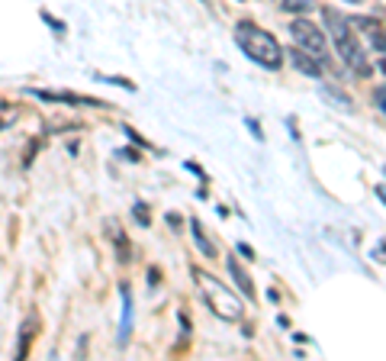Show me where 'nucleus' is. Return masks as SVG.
<instances>
[{
	"label": "nucleus",
	"mask_w": 386,
	"mask_h": 361,
	"mask_svg": "<svg viewBox=\"0 0 386 361\" xmlns=\"http://www.w3.org/2000/svg\"><path fill=\"white\" fill-rule=\"evenodd\" d=\"M235 43H239V49L248 55L251 62H258L261 68H271V71H277V68L283 65L280 43H277V39H274L267 30L254 26L251 20H241L239 26H235Z\"/></svg>",
	"instance_id": "nucleus-1"
},
{
	"label": "nucleus",
	"mask_w": 386,
	"mask_h": 361,
	"mask_svg": "<svg viewBox=\"0 0 386 361\" xmlns=\"http://www.w3.org/2000/svg\"><path fill=\"white\" fill-rule=\"evenodd\" d=\"M322 20H328V32H332V39H335V49L348 62V68H354L361 78L370 75V62H367L364 49H361V43H357V36L351 32L345 16H338L335 10H322Z\"/></svg>",
	"instance_id": "nucleus-2"
},
{
	"label": "nucleus",
	"mask_w": 386,
	"mask_h": 361,
	"mask_svg": "<svg viewBox=\"0 0 386 361\" xmlns=\"http://www.w3.org/2000/svg\"><path fill=\"white\" fill-rule=\"evenodd\" d=\"M193 277H197V287L203 290V297H206L209 310L216 313L219 319H229V323H235V319H241V313H245V307H241V300L232 294L226 284H219L213 275H206V271H200V268H193Z\"/></svg>",
	"instance_id": "nucleus-3"
},
{
	"label": "nucleus",
	"mask_w": 386,
	"mask_h": 361,
	"mask_svg": "<svg viewBox=\"0 0 386 361\" xmlns=\"http://www.w3.org/2000/svg\"><path fill=\"white\" fill-rule=\"evenodd\" d=\"M290 36L296 39V45H300V49L313 52L315 58H322V62H325V55H328V39H325V32L319 30L313 20L296 16V20L290 23Z\"/></svg>",
	"instance_id": "nucleus-4"
},
{
	"label": "nucleus",
	"mask_w": 386,
	"mask_h": 361,
	"mask_svg": "<svg viewBox=\"0 0 386 361\" xmlns=\"http://www.w3.org/2000/svg\"><path fill=\"white\" fill-rule=\"evenodd\" d=\"M290 62L303 71L306 78H322V58H315L313 52H306V49H290Z\"/></svg>",
	"instance_id": "nucleus-5"
},
{
	"label": "nucleus",
	"mask_w": 386,
	"mask_h": 361,
	"mask_svg": "<svg viewBox=\"0 0 386 361\" xmlns=\"http://www.w3.org/2000/svg\"><path fill=\"white\" fill-rule=\"evenodd\" d=\"M26 94L39 97V100H52V104H97L94 97H77V94H68V91H36V87H29Z\"/></svg>",
	"instance_id": "nucleus-6"
},
{
	"label": "nucleus",
	"mask_w": 386,
	"mask_h": 361,
	"mask_svg": "<svg viewBox=\"0 0 386 361\" xmlns=\"http://www.w3.org/2000/svg\"><path fill=\"white\" fill-rule=\"evenodd\" d=\"M354 23H357V30L367 32V39H370V45H374L376 52L386 55V30H380L374 20H354Z\"/></svg>",
	"instance_id": "nucleus-7"
},
{
	"label": "nucleus",
	"mask_w": 386,
	"mask_h": 361,
	"mask_svg": "<svg viewBox=\"0 0 386 361\" xmlns=\"http://www.w3.org/2000/svg\"><path fill=\"white\" fill-rule=\"evenodd\" d=\"M119 294H123V326H119V342L129 339V332H132V290L129 284L119 287Z\"/></svg>",
	"instance_id": "nucleus-8"
},
{
	"label": "nucleus",
	"mask_w": 386,
	"mask_h": 361,
	"mask_svg": "<svg viewBox=\"0 0 386 361\" xmlns=\"http://www.w3.org/2000/svg\"><path fill=\"white\" fill-rule=\"evenodd\" d=\"M36 329H39V316H26V319H23V326H20V349H16V355H20V358H26V355H29V342H32V336H36Z\"/></svg>",
	"instance_id": "nucleus-9"
},
{
	"label": "nucleus",
	"mask_w": 386,
	"mask_h": 361,
	"mask_svg": "<svg viewBox=\"0 0 386 361\" xmlns=\"http://www.w3.org/2000/svg\"><path fill=\"white\" fill-rule=\"evenodd\" d=\"M229 275L235 277V284H239L241 290H245V297L254 300V284H251V275H248V271H241L239 258H229Z\"/></svg>",
	"instance_id": "nucleus-10"
},
{
	"label": "nucleus",
	"mask_w": 386,
	"mask_h": 361,
	"mask_svg": "<svg viewBox=\"0 0 386 361\" xmlns=\"http://www.w3.org/2000/svg\"><path fill=\"white\" fill-rule=\"evenodd\" d=\"M190 233H193V239H197V245H200V252L206 258H216V245L206 239V233H203V223L200 220H190Z\"/></svg>",
	"instance_id": "nucleus-11"
},
{
	"label": "nucleus",
	"mask_w": 386,
	"mask_h": 361,
	"mask_svg": "<svg viewBox=\"0 0 386 361\" xmlns=\"http://www.w3.org/2000/svg\"><path fill=\"white\" fill-rule=\"evenodd\" d=\"M110 229H113V245H119V261H129V258H132V248H129V239H125V233L123 229H119V226H110Z\"/></svg>",
	"instance_id": "nucleus-12"
},
{
	"label": "nucleus",
	"mask_w": 386,
	"mask_h": 361,
	"mask_svg": "<svg viewBox=\"0 0 386 361\" xmlns=\"http://www.w3.org/2000/svg\"><path fill=\"white\" fill-rule=\"evenodd\" d=\"M283 10H290V13H306V10H313V0H283Z\"/></svg>",
	"instance_id": "nucleus-13"
},
{
	"label": "nucleus",
	"mask_w": 386,
	"mask_h": 361,
	"mask_svg": "<svg viewBox=\"0 0 386 361\" xmlns=\"http://www.w3.org/2000/svg\"><path fill=\"white\" fill-rule=\"evenodd\" d=\"M136 220L142 226H148V210H145V207H136Z\"/></svg>",
	"instance_id": "nucleus-14"
},
{
	"label": "nucleus",
	"mask_w": 386,
	"mask_h": 361,
	"mask_svg": "<svg viewBox=\"0 0 386 361\" xmlns=\"http://www.w3.org/2000/svg\"><path fill=\"white\" fill-rule=\"evenodd\" d=\"M376 106H380V110H386V87H383V91H376Z\"/></svg>",
	"instance_id": "nucleus-15"
},
{
	"label": "nucleus",
	"mask_w": 386,
	"mask_h": 361,
	"mask_svg": "<svg viewBox=\"0 0 386 361\" xmlns=\"http://www.w3.org/2000/svg\"><path fill=\"white\" fill-rule=\"evenodd\" d=\"M239 252H241V255H245V258H254V252H251V248H248V245H245V242H239Z\"/></svg>",
	"instance_id": "nucleus-16"
},
{
	"label": "nucleus",
	"mask_w": 386,
	"mask_h": 361,
	"mask_svg": "<svg viewBox=\"0 0 386 361\" xmlns=\"http://www.w3.org/2000/svg\"><path fill=\"white\" fill-rule=\"evenodd\" d=\"M376 197H380V200L386 203V184H380V187H376Z\"/></svg>",
	"instance_id": "nucleus-17"
},
{
	"label": "nucleus",
	"mask_w": 386,
	"mask_h": 361,
	"mask_svg": "<svg viewBox=\"0 0 386 361\" xmlns=\"http://www.w3.org/2000/svg\"><path fill=\"white\" fill-rule=\"evenodd\" d=\"M380 68H383V71H386V58H383V62H380Z\"/></svg>",
	"instance_id": "nucleus-18"
},
{
	"label": "nucleus",
	"mask_w": 386,
	"mask_h": 361,
	"mask_svg": "<svg viewBox=\"0 0 386 361\" xmlns=\"http://www.w3.org/2000/svg\"><path fill=\"white\" fill-rule=\"evenodd\" d=\"M354 3H361V0H354Z\"/></svg>",
	"instance_id": "nucleus-19"
}]
</instances>
